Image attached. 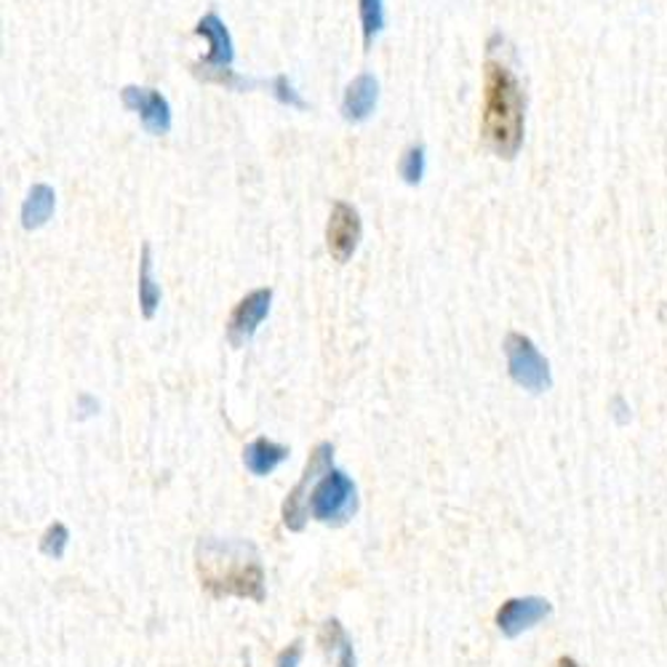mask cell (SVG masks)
<instances>
[{
    "label": "cell",
    "instance_id": "1",
    "mask_svg": "<svg viewBox=\"0 0 667 667\" xmlns=\"http://www.w3.org/2000/svg\"><path fill=\"white\" fill-rule=\"evenodd\" d=\"M196 566L200 585L213 598H251L265 600V569L257 547L238 539L206 537L198 542Z\"/></svg>",
    "mask_w": 667,
    "mask_h": 667
},
{
    "label": "cell",
    "instance_id": "6",
    "mask_svg": "<svg viewBox=\"0 0 667 667\" xmlns=\"http://www.w3.org/2000/svg\"><path fill=\"white\" fill-rule=\"evenodd\" d=\"M272 302V289H257L246 293L240 302L232 307L230 318H227V339L232 347H240L257 334L259 323L267 318Z\"/></svg>",
    "mask_w": 667,
    "mask_h": 667
},
{
    "label": "cell",
    "instance_id": "14",
    "mask_svg": "<svg viewBox=\"0 0 667 667\" xmlns=\"http://www.w3.org/2000/svg\"><path fill=\"white\" fill-rule=\"evenodd\" d=\"M160 305V289L152 278V251L150 246H142V259H139V307H142V316L150 320L156 316Z\"/></svg>",
    "mask_w": 667,
    "mask_h": 667
},
{
    "label": "cell",
    "instance_id": "10",
    "mask_svg": "<svg viewBox=\"0 0 667 667\" xmlns=\"http://www.w3.org/2000/svg\"><path fill=\"white\" fill-rule=\"evenodd\" d=\"M196 32L209 40V49H211L209 57H206L203 62H198L200 67H211V70H219V67H232V59H236V51H232V38L217 13L213 11L206 13V17L198 22Z\"/></svg>",
    "mask_w": 667,
    "mask_h": 667
},
{
    "label": "cell",
    "instance_id": "12",
    "mask_svg": "<svg viewBox=\"0 0 667 667\" xmlns=\"http://www.w3.org/2000/svg\"><path fill=\"white\" fill-rule=\"evenodd\" d=\"M286 457H289V449H286V446L276 444V440H267V438L251 440V444L243 449L246 470H249L251 476H257V478L270 476L276 467H280L286 462Z\"/></svg>",
    "mask_w": 667,
    "mask_h": 667
},
{
    "label": "cell",
    "instance_id": "8",
    "mask_svg": "<svg viewBox=\"0 0 667 667\" xmlns=\"http://www.w3.org/2000/svg\"><path fill=\"white\" fill-rule=\"evenodd\" d=\"M552 606L550 600L526 596V598H510L505 600L502 609L497 611V627L505 633L507 638H518L520 633L531 630L534 625H539L542 619L550 617Z\"/></svg>",
    "mask_w": 667,
    "mask_h": 667
},
{
    "label": "cell",
    "instance_id": "18",
    "mask_svg": "<svg viewBox=\"0 0 667 667\" xmlns=\"http://www.w3.org/2000/svg\"><path fill=\"white\" fill-rule=\"evenodd\" d=\"M67 545H70V531H67L64 524L49 526L43 534V539H40V550H43V556L49 558H62Z\"/></svg>",
    "mask_w": 667,
    "mask_h": 667
},
{
    "label": "cell",
    "instance_id": "20",
    "mask_svg": "<svg viewBox=\"0 0 667 667\" xmlns=\"http://www.w3.org/2000/svg\"><path fill=\"white\" fill-rule=\"evenodd\" d=\"M299 663H302V640H293L289 649L278 654L276 667H299Z\"/></svg>",
    "mask_w": 667,
    "mask_h": 667
},
{
    "label": "cell",
    "instance_id": "19",
    "mask_svg": "<svg viewBox=\"0 0 667 667\" xmlns=\"http://www.w3.org/2000/svg\"><path fill=\"white\" fill-rule=\"evenodd\" d=\"M267 89H270V93L278 99L280 104L297 107V110H307V102L302 97H299V91L293 89L289 76H276L270 80V83H267Z\"/></svg>",
    "mask_w": 667,
    "mask_h": 667
},
{
    "label": "cell",
    "instance_id": "16",
    "mask_svg": "<svg viewBox=\"0 0 667 667\" xmlns=\"http://www.w3.org/2000/svg\"><path fill=\"white\" fill-rule=\"evenodd\" d=\"M360 24H364V46L369 49L374 38L385 30V0H358Z\"/></svg>",
    "mask_w": 667,
    "mask_h": 667
},
{
    "label": "cell",
    "instance_id": "21",
    "mask_svg": "<svg viewBox=\"0 0 667 667\" xmlns=\"http://www.w3.org/2000/svg\"><path fill=\"white\" fill-rule=\"evenodd\" d=\"M556 667H579V665H577V663H574V659H571V657H560V659H558V663H556Z\"/></svg>",
    "mask_w": 667,
    "mask_h": 667
},
{
    "label": "cell",
    "instance_id": "2",
    "mask_svg": "<svg viewBox=\"0 0 667 667\" xmlns=\"http://www.w3.org/2000/svg\"><path fill=\"white\" fill-rule=\"evenodd\" d=\"M526 102L516 76L499 62L484 67V110H480V137L494 156L512 160L524 145Z\"/></svg>",
    "mask_w": 667,
    "mask_h": 667
},
{
    "label": "cell",
    "instance_id": "9",
    "mask_svg": "<svg viewBox=\"0 0 667 667\" xmlns=\"http://www.w3.org/2000/svg\"><path fill=\"white\" fill-rule=\"evenodd\" d=\"M120 97H123V104L129 107V110L139 112L142 126L150 133H166L171 129V104L160 91L126 86V89L120 91Z\"/></svg>",
    "mask_w": 667,
    "mask_h": 667
},
{
    "label": "cell",
    "instance_id": "17",
    "mask_svg": "<svg viewBox=\"0 0 667 667\" xmlns=\"http://www.w3.org/2000/svg\"><path fill=\"white\" fill-rule=\"evenodd\" d=\"M398 171H400V177H404L406 185L417 187L419 182H422V177H425V147L422 145L409 147V150L400 156Z\"/></svg>",
    "mask_w": 667,
    "mask_h": 667
},
{
    "label": "cell",
    "instance_id": "4",
    "mask_svg": "<svg viewBox=\"0 0 667 667\" xmlns=\"http://www.w3.org/2000/svg\"><path fill=\"white\" fill-rule=\"evenodd\" d=\"M505 356H507V371H510L512 382L524 387L529 392H542L552 385L550 364L539 352V347L531 342L524 334L512 331L505 337Z\"/></svg>",
    "mask_w": 667,
    "mask_h": 667
},
{
    "label": "cell",
    "instance_id": "3",
    "mask_svg": "<svg viewBox=\"0 0 667 667\" xmlns=\"http://www.w3.org/2000/svg\"><path fill=\"white\" fill-rule=\"evenodd\" d=\"M358 510V489L345 470L331 467L310 497V516L320 524L342 526Z\"/></svg>",
    "mask_w": 667,
    "mask_h": 667
},
{
    "label": "cell",
    "instance_id": "7",
    "mask_svg": "<svg viewBox=\"0 0 667 667\" xmlns=\"http://www.w3.org/2000/svg\"><path fill=\"white\" fill-rule=\"evenodd\" d=\"M360 243V217L345 200L331 206L329 225H326V246L337 262H347Z\"/></svg>",
    "mask_w": 667,
    "mask_h": 667
},
{
    "label": "cell",
    "instance_id": "15",
    "mask_svg": "<svg viewBox=\"0 0 667 667\" xmlns=\"http://www.w3.org/2000/svg\"><path fill=\"white\" fill-rule=\"evenodd\" d=\"M320 644L326 651H331L337 657V667H358L356 665V649H352V640L347 638L345 627L337 619H329L320 630Z\"/></svg>",
    "mask_w": 667,
    "mask_h": 667
},
{
    "label": "cell",
    "instance_id": "13",
    "mask_svg": "<svg viewBox=\"0 0 667 667\" xmlns=\"http://www.w3.org/2000/svg\"><path fill=\"white\" fill-rule=\"evenodd\" d=\"M53 209H57V192L49 185H32V190L27 192L22 203V227L24 230H38L51 219Z\"/></svg>",
    "mask_w": 667,
    "mask_h": 667
},
{
    "label": "cell",
    "instance_id": "5",
    "mask_svg": "<svg viewBox=\"0 0 667 667\" xmlns=\"http://www.w3.org/2000/svg\"><path fill=\"white\" fill-rule=\"evenodd\" d=\"M334 467V446L331 444H318L316 449H312L310 459H307L302 478H299V484L293 486L289 491V497H286L283 505V524L289 526L291 531H302L307 524V516H310V497L312 491H316L318 480L326 476Z\"/></svg>",
    "mask_w": 667,
    "mask_h": 667
},
{
    "label": "cell",
    "instance_id": "11",
    "mask_svg": "<svg viewBox=\"0 0 667 667\" xmlns=\"http://www.w3.org/2000/svg\"><path fill=\"white\" fill-rule=\"evenodd\" d=\"M379 99V83L377 78L369 76V72H360L356 80H350V86L345 89V99H342V116L350 123H364L369 120V116L377 107Z\"/></svg>",
    "mask_w": 667,
    "mask_h": 667
}]
</instances>
